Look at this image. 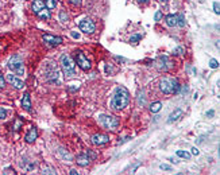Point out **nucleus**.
Instances as JSON below:
<instances>
[{"label":"nucleus","mask_w":220,"mask_h":175,"mask_svg":"<svg viewBox=\"0 0 220 175\" xmlns=\"http://www.w3.org/2000/svg\"><path fill=\"white\" fill-rule=\"evenodd\" d=\"M130 102V93L123 86H118L115 90V94L111 100V108L114 111H122Z\"/></svg>","instance_id":"nucleus-1"},{"label":"nucleus","mask_w":220,"mask_h":175,"mask_svg":"<svg viewBox=\"0 0 220 175\" xmlns=\"http://www.w3.org/2000/svg\"><path fill=\"white\" fill-rule=\"evenodd\" d=\"M181 89V85L178 84L177 78H169L165 77L159 81V90L163 94H172V93H178Z\"/></svg>","instance_id":"nucleus-2"},{"label":"nucleus","mask_w":220,"mask_h":175,"mask_svg":"<svg viewBox=\"0 0 220 175\" xmlns=\"http://www.w3.org/2000/svg\"><path fill=\"white\" fill-rule=\"evenodd\" d=\"M59 65L62 67V71L66 77H72L74 74V69H76V63L72 59V57L69 54H62L59 58Z\"/></svg>","instance_id":"nucleus-3"},{"label":"nucleus","mask_w":220,"mask_h":175,"mask_svg":"<svg viewBox=\"0 0 220 175\" xmlns=\"http://www.w3.org/2000/svg\"><path fill=\"white\" fill-rule=\"evenodd\" d=\"M45 76H46V80H48L50 84H55V85L61 84V74H59V69L55 63H49L48 66H46Z\"/></svg>","instance_id":"nucleus-4"},{"label":"nucleus","mask_w":220,"mask_h":175,"mask_svg":"<svg viewBox=\"0 0 220 175\" xmlns=\"http://www.w3.org/2000/svg\"><path fill=\"white\" fill-rule=\"evenodd\" d=\"M99 123L104 128L109 131H114L119 127V118L111 115H100L99 116Z\"/></svg>","instance_id":"nucleus-5"},{"label":"nucleus","mask_w":220,"mask_h":175,"mask_svg":"<svg viewBox=\"0 0 220 175\" xmlns=\"http://www.w3.org/2000/svg\"><path fill=\"white\" fill-rule=\"evenodd\" d=\"M8 67L14 71L16 76H23L24 74V66H23V61L19 55H14L10 58L8 61Z\"/></svg>","instance_id":"nucleus-6"},{"label":"nucleus","mask_w":220,"mask_h":175,"mask_svg":"<svg viewBox=\"0 0 220 175\" xmlns=\"http://www.w3.org/2000/svg\"><path fill=\"white\" fill-rule=\"evenodd\" d=\"M76 61H77V65L80 66L83 70L88 71L90 69V62L89 59L85 57V54H84L83 51H77L76 53Z\"/></svg>","instance_id":"nucleus-7"},{"label":"nucleus","mask_w":220,"mask_h":175,"mask_svg":"<svg viewBox=\"0 0 220 175\" xmlns=\"http://www.w3.org/2000/svg\"><path fill=\"white\" fill-rule=\"evenodd\" d=\"M42 40L49 46V47H55V46H58L62 43L61 36H55V35H51V34H45V35H42Z\"/></svg>","instance_id":"nucleus-8"},{"label":"nucleus","mask_w":220,"mask_h":175,"mask_svg":"<svg viewBox=\"0 0 220 175\" xmlns=\"http://www.w3.org/2000/svg\"><path fill=\"white\" fill-rule=\"evenodd\" d=\"M80 30L85 34H92V33H95L96 26L90 19H83L80 22Z\"/></svg>","instance_id":"nucleus-9"},{"label":"nucleus","mask_w":220,"mask_h":175,"mask_svg":"<svg viewBox=\"0 0 220 175\" xmlns=\"http://www.w3.org/2000/svg\"><path fill=\"white\" fill-rule=\"evenodd\" d=\"M173 66L172 62L169 61V58L166 57V55H161L158 59H157V67L159 69V70H168V69H170Z\"/></svg>","instance_id":"nucleus-10"},{"label":"nucleus","mask_w":220,"mask_h":175,"mask_svg":"<svg viewBox=\"0 0 220 175\" xmlns=\"http://www.w3.org/2000/svg\"><path fill=\"white\" fill-rule=\"evenodd\" d=\"M90 140H92V143L95 146H103V144H105V143L109 142V137L107 135H103V133H96V135L92 136Z\"/></svg>","instance_id":"nucleus-11"},{"label":"nucleus","mask_w":220,"mask_h":175,"mask_svg":"<svg viewBox=\"0 0 220 175\" xmlns=\"http://www.w3.org/2000/svg\"><path fill=\"white\" fill-rule=\"evenodd\" d=\"M7 81H8V82H11V84H12V86H15L16 89H23V88H24L23 81H20L19 78L15 77V76H12V74L7 76Z\"/></svg>","instance_id":"nucleus-12"},{"label":"nucleus","mask_w":220,"mask_h":175,"mask_svg":"<svg viewBox=\"0 0 220 175\" xmlns=\"http://www.w3.org/2000/svg\"><path fill=\"white\" fill-rule=\"evenodd\" d=\"M182 115H184V111L182 109H180V108H177V109H174V111L170 113V116H169V118H168V123L169 124H172V123H174V121H177L178 118H180Z\"/></svg>","instance_id":"nucleus-13"},{"label":"nucleus","mask_w":220,"mask_h":175,"mask_svg":"<svg viewBox=\"0 0 220 175\" xmlns=\"http://www.w3.org/2000/svg\"><path fill=\"white\" fill-rule=\"evenodd\" d=\"M76 162H77L78 166H81V167H87V166H89V163H90V159H89V156H88L87 152H85V154L78 155L77 159H76Z\"/></svg>","instance_id":"nucleus-14"},{"label":"nucleus","mask_w":220,"mask_h":175,"mask_svg":"<svg viewBox=\"0 0 220 175\" xmlns=\"http://www.w3.org/2000/svg\"><path fill=\"white\" fill-rule=\"evenodd\" d=\"M37 137H38V131H37V128L33 127L29 131V133L26 135V137H24V140H26L27 143H34L37 140Z\"/></svg>","instance_id":"nucleus-15"},{"label":"nucleus","mask_w":220,"mask_h":175,"mask_svg":"<svg viewBox=\"0 0 220 175\" xmlns=\"http://www.w3.org/2000/svg\"><path fill=\"white\" fill-rule=\"evenodd\" d=\"M22 108L27 112L31 111V98H30L29 93H24L23 94V98H22Z\"/></svg>","instance_id":"nucleus-16"},{"label":"nucleus","mask_w":220,"mask_h":175,"mask_svg":"<svg viewBox=\"0 0 220 175\" xmlns=\"http://www.w3.org/2000/svg\"><path fill=\"white\" fill-rule=\"evenodd\" d=\"M46 5H45V2L43 0H34L33 2V11L34 14H38L41 10H43Z\"/></svg>","instance_id":"nucleus-17"},{"label":"nucleus","mask_w":220,"mask_h":175,"mask_svg":"<svg viewBox=\"0 0 220 175\" xmlns=\"http://www.w3.org/2000/svg\"><path fill=\"white\" fill-rule=\"evenodd\" d=\"M166 24H168L169 27L177 26V15H168V16H166Z\"/></svg>","instance_id":"nucleus-18"},{"label":"nucleus","mask_w":220,"mask_h":175,"mask_svg":"<svg viewBox=\"0 0 220 175\" xmlns=\"http://www.w3.org/2000/svg\"><path fill=\"white\" fill-rule=\"evenodd\" d=\"M138 104L140 105V107H144L146 105V97H144V93H143V90H138Z\"/></svg>","instance_id":"nucleus-19"},{"label":"nucleus","mask_w":220,"mask_h":175,"mask_svg":"<svg viewBox=\"0 0 220 175\" xmlns=\"http://www.w3.org/2000/svg\"><path fill=\"white\" fill-rule=\"evenodd\" d=\"M37 15H38L41 19H50V10H48V8L45 7L43 10H41Z\"/></svg>","instance_id":"nucleus-20"},{"label":"nucleus","mask_w":220,"mask_h":175,"mask_svg":"<svg viewBox=\"0 0 220 175\" xmlns=\"http://www.w3.org/2000/svg\"><path fill=\"white\" fill-rule=\"evenodd\" d=\"M58 155L61 156V158L64 159V160H68V162H70V160H72V156H70V154H69L68 151H65L64 148H61V149H59V151H58Z\"/></svg>","instance_id":"nucleus-21"},{"label":"nucleus","mask_w":220,"mask_h":175,"mask_svg":"<svg viewBox=\"0 0 220 175\" xmlns=\"http://www.w3.org/2000/svg\"><path fill=\"white\" fill-rule=\"evenodd\" d=\"M161 108H162V104H161L159 101L153 102V104L150 105V112H153V113H157V112L161 111Z\"/></svg>","instance_id":"nucleus-22"},{"label":"nucleus","mask_w":220,"mask_h":175,"mask_svg":"<svg viewBox=\"0 0 220 175\" xmlns=\"http://www.w3.org/2000/svg\"><path fill=\"white\" fill-rule=\"evenodd\" d=\"M59 20H61L62 23H68L69 22V15H68V12L65 10L59 11Z\"/></svg>","instance_id":"nucleus-23"},{"label":"nucleus","mask_w":220,"mask_h":175,"mask_svg":"<svg viewBox=\"0 0 220 175\" xmlns=\"http://www.w3.org/2000/svg\"><path fill=\"white\" fill-rule=\"evenodd\" d=\"M45 5H46V8H48V10H53V8L57 7V0H46Z\"/></svg>","instance_id":"nucleus-24"},{"label":"nucleus","mask_w":220,"mask_h":175,"mask_svg":"<svg viewBox=\"0 0 220 175\" xmlns=\"http://www.w3.org/2000/svg\"><path fill=\"white\" fill-rule=\"evenodd\" d=\"M177 26L178 27H185V18H184V15L180 14L177 16Z\"/></svg>","instance_id":"nucleus-25"},{"label":"nucleus","mask_w":220,"mask_h":175,"mask_svg":"<svg viewBox=\"0 0 220 175\" xmlns=\"http://www.w3.org/2000/svg\"><path fill=\"white\" fill-rule=\"evenodd\" d=\"M176 155L180 156V158H182V159H189V158H190V154H188L186 151H181V149L176 152Z\"/></svg>","instance_id":"nucleus-26"},{"label":"nucleus","mask_w":220,"mask_h":175,"mask_svg":"<svg viewBox=\"0 0 220 175\" xmlns=\"http://www.w3.org/2000/svg\"><path fill=\"white\" fill-rule=\"evenodd\" d=\"M22 125H23V121H22L20 118H16V121H15V124H14V125H12V129H14V131H19Z\"/></svg>","instance_id":"nucleus-27"},{"label":"nucleus","mask_w":220,"mask_h":175,"mask_svg":"<svg viewBox=\"0 0 220 175\" xmlns=\"http://www.w3.org/2000/svg\"><path fill=\"white\" fill-rule=\"evenodd\" d=\"M139 39H142V34H135V35H133L130 38V42L131 43H137Z\"/></svg>","instance_id":"nucleus-28"},{"label":"nucleus","mask_w":220,"mask_h":175,"mask_svg":"<svg viewBox=\"0 0 220 175\" xmlns=\"http://www.w3.org/2000/svg\"><path fill=\"white\" fill-rule=\"evenodd\" d=\"M43 174H57V171L54 170V168H50V167H45L43 168Z\"/></svg>","instance_id":"nucleus-29"},{"label":"nucleus","mask_w":220,"mask_h":175,"mask_svg":"<svg viewBox=\"0 0 220 175\" xmlns=\"http://www.w3.org/2000/svg\"><path fill=\"white\" fill-rule=\"evenodd\" d=\"M209 66L212 69H218L219 67V62L216 61V59H211V61H209Z\"/></svg>","instance_id":"nucleus-30"},{"label":"nucleus","mask_w":220,"mask_h":175,"mask_svg":"<svg viewBox=\"0 0 220 175\" xmlns=\"http://www.w3.org/2000/svg\"><path fill=\"white\" fill-rule=\"evenodd\" d=\"M184 49L182 47H177V49H174L173 50V54H176V55H181V54H184Z\"/></svg>","instance_id":"nucleus-31"},{"label":"nucleus","mask_w":220,"mask_h":175,"mask_svg":"<svg viewBox=\"0 0 220 175\" xmlns=\"http://www.w3.org/2000/svg\"><path fill=\"white\" fill-rule=\"evenodd\" d=\"M161 19H162V12H161V11H157V12H155V15H154V20H155V22H159Z\"/></svg>","instance_id":"nucleus-32"},{"label":"nucleus","mask_w":220,"mask_h":175,"mask_svg":"<svg viewBox=\"0 0 220 175\" xmlns=\"http://www.w3.org/2000/svg\"><path fill=\"white\" fill-rule=\"evenodd\" d=\"M7 117V112H5L4 108H0V120H3V118Z\"/></svg>","instance_id":"nucleus-33"},{"label":"nucleus","mask_w":220,"mask_h":175,"mask_svg":"<svg viewBox=\"0 0 220 175\" xmlns=\"http://www.w3.org/2000/svg\"><path fill=\"white\" fill-rule=\"evenodd\" d=\"M213 11H215L218 15L220 14V5H219V3H218V2L213 3Z\"/></svg>","instance_id":"nucleus-34"},{"label":"nucleus","mask_w":220,"mask_h":175,"mask_svg":"<svg viewBox=\"0 0 220 175\" xmlns=\"http://www.w3.org/2000/svg\"><path fill=\"white\" fill-rule=\"evenodd\" d=\"M87 155L89 156L90 160H92V159H96V154H95V152H92L90 149H88V151H87Z\"/></svg>","instance_id":"nucleus-35"},{"label":"nucleus","mask_w":220,"mask_h":175,"mask_svg":"<svg viewBox=\"0 0 220 175\" xmlns=\"http://www.w3.org/2000/svg\"><path fill=\"white\" fill-rule=\"evenodd\" d=\"M3 174H4V175H10V174L15 175V174H16V173H15V171L12 170V168H5V170H4V173H3Z\"/></svg>","instance_id":"nucleus-36"},{"label":"nucleus","mask_w":220,"mask_h":175,"mask_svg":"<svg viewBox=\"0 0 220 175\" xmlns=\"http://www.w3.org/2000/svg\"><path fill=\"white\" fill-rule=\"evenodd\" d=\"M159 168H161V170H165V171H170L172 170V167L169 164H161L159 166Z\"/></svg>","instance_id":"nucleus-37"},{"label":"nucleus","mask_w":220,"mask_h":175,"mask_svg":"<svg viewBox=\"0 0 220 175\" xmlns=\"http://www.w3.org/2000/svg\"><path fill=\"white\" fill-rule=\"evenodd\" d=\"M4 86H5V80L2 76V73H0V88H4Z\"/></svg>","instance_id":"nucleus-38"},{"label":"nucleus","mask_w":220,"mask_h":175,"mask_svg":"<svg viewBox=\"0 0 220 175\" xmlns=\"http://www.w3.org/2000/svg\"><path fill=\"white\" fill-rule=\"evenodd\" d=\"M70 4H73V5H80L81 4V0H68Z\"/></svg>","instance_id":"nucleus-39"},{"label":"nucleus","mask_w":220,"mask_h":175,"mask_svg":"<svg viewBox=\"0 0 220 175\" xmlns=\"http://www.w3.org/2000/svg\"><path fill=\"white\" fill-rule=\"evenodd\" d=\"M77 89H78V86H76V85H69V88H68L69 92H76Z\"/></svg>","instance_id":"nucleus-40"},{"label":"nucleus","mask_w":220,"mask_h":175,"mask_svg":"<svg viewBox=\"0 0 220 175\" xmlns=\"http://www.w3.org/2000/svg\"><path fill=\"white\" fill-rule=\"evenodd\" d=\"M70 35L73 36L74 39H78V38H80V34H78V33H76V31H72V34H70Z\"/></svg>","instance_id":"nucleus-41"},{"label":"nucleus","mask_w":220,"mask_h":175,"mask_svg":"<svg viewBox=\"0 0 220 175\" xmlns=\"http://www.w3.org/2000/svg\"><path fill=\"white\" fill-rule=\"evenodd\" d=\"M192 154H193V155H199V154H200V151L196 148V147H193V148H192Z\"/></svg>","instance_id":"nucleus-42"},{"label":"nucleus","mask_w":220,"mask_h":175,"mask_svg":"<svg viewBox=\"0 0 220 175\" xmlns=\"http://www.w3.org/2000/svg\"><path fill=\"white\" fill-rule=\"evenodd\" d=\"M105 71H107V73H111V71H112V67L107 65V66H105Z\"/></svg>","instance_id":"nucleus-43"},{"label":"nucleus","mask_w":220,"mask_h":175,"mask_svg":"<svg viewBox=\"0 0 220 175\" xmlns=\"http://www.w3.org/2000/svg\"><path fill=\"white\" fill-rule=\"evenodd\" d=\"M213 113H215L213 111H208V112H207V116H208V117H212V116H213Z\"/></svg>","instance_id":"nucleus-44"},{"label":"nucleus","mask_w":220,"mask_h":175,"mask_svg":"<svg viewBox=\"0 0 220 175\" xmlns=\"http://www.w3.org/2000/svg\"><path fill=\"white\" fill-rule=\"evenodd\" d=\"M69 174H70V175H77L78 173H77L76 170H70V173H69Z\"/></svg>","instance_id":"nucleus-45"},{"label":"nucleus","mask_w":220,"mask_h":175,"mask_svg":"<svg viewBox=\"0 0 220 175\" xmlns=\"http://www.w3.org/2000/svg\"><path fill=\"white\" fill-rule=\"evenodd\" d=\"M138 2H139V3H146L147 0H138Z\"/></svg>","instance_id":"nucleus-46"},{"label":"nucleus","mask_w":220,"mask_h":175,"mask_svg":"<svg viewBox=\"0 0 220 175\" xmlns=\"http://www.w3.org/2000/svg\"><path fill=\"white\" fill-rule=\"evenodd\" d=\"M161 2H168V0H161Z\"/></svg>","instance_id":"nucleus-47"},{"label":"nucleus","mask_w":220,"mask_h":175,"mask_svg":"<svg viewBox=\"0 0 220 175\" xmlns=\"http://www.w3.org/2000/svg\"><path fill=\"white\" fill-rule=\"evenodd\" d=\"M0 73H2V71H0Z\"/></svg>","instance_id":"nucleus-48"}]
</instances>
